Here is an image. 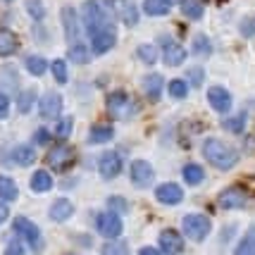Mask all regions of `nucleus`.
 Segmentation results:
<instances>
[{
    "instance_id": "nucleus-28",
    "label": "nucleus",
    "mask_w": 255,
    "mask_h": 255,
    "mask_svg": "<svg viewBox=\"0 0 255 255\" xmlns=\"http://www.w3.org/2000/svg\"><path fill=\"white\" fill-rule=\"evenodd\" d=\"M169 2H165V0H143V12L145 14H150V17H162V14H167L169 12Z\"/></svg>"
},
{
    "instance_id": "nucleus-12",
    "label": "nucleus",
    "mask_w": 255,
    "mask_h": 255,
    "mask_svg": "<svg viewBox=\"0 0 255 255\" xmlns=\"http://www.w3.org/2000/svg\"><path fill=\"white\" fill-rule=\"evenodd\" d=\"M115 43H117V31L115 29H100V31L91 33V45H93L96 55H103V53L112 50Z\"/></svg>"
},
{
    "instance_id": "nucleus-18",
    "label": "nucleus",
    "mask_w": 255,
    "mask_h": 255,
    "mask_svg": "<svg viewBox=\"0 0 255 255\" xmlns=\"http://www.w3.org/2000/svg\"><path fill=\"white\" fill-rule=\"evenodd\" d=\"M72 212H74V205H72L67 198H60L50 205V220H55V222H67V220L72 217Z\"/></svg>"
},
{
    "instance_id": "nucleus-11",
    "label": "nucleus",
    "mask_w": 255,
    "mask_h": 255,
    "mask_svg": "<svg viewBox=\"0 0 255 255\" xmlns=\"http://www.w3.org/2000/svg\"><path fill=\"white\" fill-rule=\"evenodd\" d=\"M217 203H220V208H224V210H239V208H244L246 203H248V196H246L244 189L232 186V189L222 191L217 196Z\"/></svg>"
},
{
    "instance_id": "nucleus-30",
    "label": "nucleus",
    "mask_w": 255,
    "mask_h": 255,
    "mask_svg": "<svg viewBox=\"0 0 255 255\" xmlns=\"http://www.w3.org/2000/svg\"><path fill=\"white\" fill-rule=\"evenodd\" d=\"M136 55L143 65H155L157 62V48L153 43H141L136 48Z\"/></svg>"
},
{
    "instance_id": "nucleus-37",
    "label": "nucleus",
    "mask_w": 255,
    "mask_h": 255,
    "mask_svg": "<svg viewBox=\"0 0 255 255\" xmlns=\"http://www.w3.org/2000/svg\"><path fill=\"white\" fill-rule=\"evenodd\" d=\"M108 208L112 212H117V215H124V212H129V203L122 198V196H110L108 198Z\"/></svg>"
},
{
    "instance_id": "nucleus-25",
    "label": "nucleus",
    "mask_w": 255,
    "mask_h": 255,
    "mask_svg": "<svg viewBox=\"0 0 255 255\" xmlns=\"http://www.w3.org/2000/svg\"><path fill=\"white\" fill-rule=\"evenodd\" d=\"M120 2V14H122V19L127 26H136L138 24V10H136V5L129 2V0H117Z\"/></svg>"
},
{
    "instance_id": "nucleus-23",
    "label": "nucleus",
    "mask_w": 255,
    "mask_h": 255,
    "mask_svg": "<svg viewBox=\"0 0 255 255\" xmlns=\"http://www.w3.org/2000/svg\"><path fill=\"white\" fill-rule=\"evenodd\" d=\"M31 189L36 193H45V191L53 189V177L45 172V169H38V172H33L31 177Z\"/></svg>"
},
{
    "instance_id": "nucleus-48",
    "label": "nucleus",
    "mask_w": 255,
    "mask_h": 255,
    "mask_svg": "<svg viewBox=\"0 0 255 255\" xmlns=\"http://www.w3.org/2000/svg\"><path fill=\"white\" fill-rule=\"evenodd\" d=\"M241 31L251 36V33H253V24H241Z\"/></svg>"
},
{
    "instance_id": "nucleus-2",
    "label": "nucleus",
    "mask_w": 255,
    "mask_h": 255,
    "mask_svg": "<svg viewBox=\"0 0 255 255\" xmlns=\"http://www.w3.org/2000/svg\"><path fill=\"white\" fill-rule=\"evenodd\" d=\"M203 155H205V160H208L212 167H217V169H232V167L239 162V150H236L234 145L220 141V138H205Z\"/></svg>"
},
{
    "instance_id": "nucleus-6",
    "label": "nucleus",
    "mask_w": 255,
    "mask_h": 255,
    "mask_svg": "<svg viewBox=\"0 0 255 255\" xmlns=\"http://www.w3.org/2000/svg\"><path fill=\"white\" fill-rule=\"evenodd\" d=\"M12 229L14 234H19L26 244L31 246L33 251L38 253L41 248H43V239H41V232H38V227L31 222V220H26V217H17L14 222H12Z\"/></svg>"
},
{
    "instance_id": "nucleus-44",
    "label": "nucleus",
    "mask_w": 255,
    "mask_h": 255,
    "mask_svg": "<svg viewBox=\"0 0 255 255\" xmlns=\"http://www.w3.org/2000/svg\"><path fill=\"white\" fill-rule=\"evenodd\" d=\"M189 74H191V84H193V86H200V84H203V69H200V67H193Z\"/></svg>"
},
{
    "instance_id": "nucleus-3",
    "label": "nucleus",
    "mask_w": 255,
    "mask_h": 255,
    "mask_svg": "<svg viewBox=\"0 0 255 255\" xmlns=\"http://www.w3.org/2000/svg\"><path fill=\"white\" fill-rule=\"evenodd\" d=\"M105 105H108V115L112 120H131L133 115L138 112V103L127 93V91H112L105 98Z\"/></svg>"
},
{
    "instance_id": "nucleus-49",
    "label": "nucleus",
    "mask_w": 255,
    "mask_h": 255,
    "mask_svg": "<svg viewBox=\"0 0 255 255\" xmlns=\"http://www.w3.org/2000/svg\"><path fill=\"white\" fill-rule=\"evenodd\" d=\"M165 2H169V5H174V2H179V0H165Z\"/></svg>"
},
{
    "instance_id": "nucleus-1",
    "label": "nucleus",
    "mask_w": 255,
    "mask_h": 255,
    "mask_svg": "<svg viewBox=\"0 0 255 255\" xmlns=\"http://www.w3.org/2000/svg\"><path fill=\"white\" fill-rule=\"evenodd\" d=\"M81 12H84L81 19H84L89 36L100 29H115V10L108 0H86Z\"/></svg>"
},
{
    "instance_id": "nucleus-31",
    "label": "nucleus",
    "mask_w": 255,
    "mask_h": 255,
    "mask_svg": "<svg viewBox=\"0 0 255 255\" xmlns=\"http://www.w3.org/2000/svg\"><path fill=\"white\" fill-rule=\"evenodd\" d=\"M205 179V172H203V167L200 165H186L184 167V181L189 184V186H196V184H200Z\"/></svg>"
},
{
    "instance_id": "nucleus-13",
    "label": "nucleus",
    "mask_w": 255,
    "mask_h": 255,
    "mask_svg": "<svg viewBox=\"0 0 255 255\" xmlns=\"http://www.w3.org/2000/svg\"><path fill=\"white\" fill-rule=\"evenodd\" d=\"M160 251H162V255L184 253V239H181V234L174 232V229H165V232L160 234Z\"/></svg>"
},
{
    "instance_id": "nucleus-51",
    "label": "nucleus",
    "mask_w": 255,
    "mask_h": 255,
    "mask_svg": "<svg viewBox=\"0 0 255 255\" xmlns=\"http://www.w3.org/2000/svg\"><path fill=\"white\" fill-rule=\"evenodd\" d=\"M5 2H12V0H5Z\"/></svg>"
},
{
    "instance_id": "nucleus-7",
    "label": "nucleus",
    "mask_w": 255,
    "mask_h": 255,
    "mask_svg": "<svg viewBox=\"0 0 255 255\" xmlns=\"http://www.w3.org/2000/svg\"><path fill=\"white\" fill-rule=\"evenodd\" d=\"M129 179H131V184L136 189H148V186L153 184V179H155V172H153L150 162L133 160L131 167H129Z\"/></svg>"
},
{
    "instance_id": "nucleus-33",
    "label": "nucleus",
    "mask_w": 255,
    "mask_h": 255,
    "mask_svg": "<svg viewBox=\"0 0 255 255\" xmlns=\"http://www.w3.org/2000/svg\"><path fill=\"white\" fill-rule=\"evenodd\" d=\"M246 112H239V115H234V117H227L222 122V127L227 129V131H234V133H241L246 129Z\"/></svg>"
},
{
    "instance_id": "nucleus-16",
    "label": "nucleus",
    "mask_w": 255,
    "mask_h": 255,
    "mask_svg": "<svg viewBox=\"0 0 255 255\" xmlns=\"http://www.w3.org/2000/svg\"><path fill=\"white\" fill-rule=\"evenodd\" d=\"M155 198L162 205H177V203L184 200V191L179 189L177 184H160L155 189Z\"/></svg>"
},
{
    "instance_id": "nucleus-14",
    "label": "nucleus",
    "mask_w": 255,
    "mask_h": 255,
    "mask_svg": "<svg viewBox=\"0 0 255 255\" xmlns=\"http://www.w3.org/2000/svg\"><path fill=\"white\" fill-rule=\"evenodd\" d=\"M38 112L43 120H55L62 112V96L60 93H45L38 103Z\"/></svg>"
},
{
    "instance_id": "nucleus-20",
    "label": "nucleus",
    "mask_w": 255,
    "mask_h": 255,
    "mask_svg": "<svg viewBox=\"0 0 255 255\" xmlns=\"http://www.w3.org/2000/svg\"><path fill=\"white\" fill-rule=\"evenodd\" d=\"M112 136H115V131H112L110 124H93L89 131V143H108V141H112Z\"/></svg>"
},
{
    "instance_id": "nucleus-47",
    "label": "nucleus",
    "mask_w": 255,
    "mask_h": 255,
    "mask_svg": "<svg viewBox=\"0 0 255 255\" xmlns=\"http://www.w3.org/2000/svg\"><path fill=\"white\" fill-rule=\"evenodd\" d=\"M138 255H162V251H157V248H148V246H145V248L138 251Z\"/></svg>"
},
{
    "instance_id": "nucleus-29",
    "label": "nucleus",
    "mask_w": 255,
    "mask_h": 255,
    "mask_svg": "<svg viewBox=\"0 0 255 255\" xmlns=\"http://www.w3.org/2000/svg\"><path fill=\"white\" fill-rule=\"evenodd\" d=\"M17 196H19L17 184L10 177H2L0 174V200H17Z\"/></svg>"
},
{
    "instance_id": "nucleus-39",
    "label": "nucleus",
    "mask_w": 255,
    "mask_h": 255,
    "mask_svg": "<svg viewBox=\"0 0 255 255\" xmlns=\"http://www.w3.org/2000/svg\"><path fill=\"white\" fill-rule=\"evenodd\" d=\"M72 127H74V120H72V117H62L55 127V136L57 138H67V136L72 133Z\"/></svg>"
},
{
    "instance_id": "nucleus-32",
    "label": "nucleus",
    "mask_w": 255,
    "mask_h": 255,
    "mask_svg": "<svg viewBox=\"0 0 255 255\" xmlns=\"http://www.w3.org/2000/svg\"><path fill=\"white\" fill-rule=\"evenodd\" d=\"M69 60L72 62H77V65H86L91 60V53H89V48L86 45H81V43H72V48H69Z\"/></svg>"
},
{
    "instance_id": "nucleus-43",
    "label": "nucleus",
    "mask_w": 255,
    "mask_h": 255,
    "mask_svg": "<svg viewBox=\"0 0 255 255\" xmlns=\"http://www.w3.org/2000/svg\"><path fill=\"white\" fill-rule=\"evenodd\" d=\"M7 112H10V100H7V96L0 91V120H5Z\"/></svg>"
},
{
    "instance_id": "nucleus-22",
    "label": "nucleus",
    "mask_w": 255,
    "mask_h": 255,
    "mask_svg": "<svg viewBox=\"0 0 255 255\" xmlns=\"http://www.w3.org/2000/svg\"><path fill=\"white\" fill-rule=\"evenodd\" d=\"M10 157H12V162L26 167V165H31L33 160H36V150H33L31 145H17V148L12 150Z\"/></svg>"
},
{
    "instance_id": "nucleus-10",
    "label": "nucleus",
    "mask_w": 255,
    "mask_h": 255,
    "mask_svg": "<svg viewBox=\"0 0 255 255\" xmlns=\"http://www.w3.org/2000/svg\"><path fill=\"white\" fill-rule=\"evenodd\" d=\"M98 169L103 179H117L120 172H122V157H120V153H115V150L103 153L98 160Z\"/></svg>"
},
{
    "instance_id": "nucleus-21",
    "label": "nucleus",
    "mask_w": 255,
    "mask_h": 255,
    "mask_svg": "<svg viewBox=\"0 0 255 255\" xmlns=\"http://www.w3.org/2000/svg\"><path fill=\"white\" fill-rule=\"evenodd\" d=\"M17 48H19V38L7 29H0V55L7 57L12 53H17Z\"/></svg>"
},
{
    "instance_id": "nucleus-34",
    "label": "nucleus",
    "mask_w": 255,
    "mask_h": 255,
    "mask_svg": "<svg viewBox=\"0 0 255 255\" xmlns=\"http://www.w3.org/2000/svg\"><path fill=\"white\" fill-rule=\"evenodd\" d=\"M26 69H29V74H33V77H41V74H45V69H48V62H45L41 55H31L26 57Z\"/></svg>"
},
{
    "instance_id": "nucleus-9",
    "label": "nucleus",
    "mask_w": 255,
    "mask_h": 255,
    "mask_svg": "<svg viewBox=\"0 0 255 255\" xmlns=\"http://www.w3.org/2000/svg\"><path fill=\"white\" fill-rule=\"evenodd\" d=\"M162 62H165L167 67H179L184 60H186V48L181 43H177V41H172V38H167V36H162Z\"/></svg>"
},
{
    "instance_id": "nucleus-4",
    "label": "nucleus",
    "mask_w": 255,
    "mask_h": 255,
    "mask_svg": "<svg viewBox=\"0 0 255 255\" xmlns=\"http://www.w3.org/2000/svg\"><path fill=\"white\" fill-rule=\"evenodd\" d=\"M181 227H184V234L189 236L191 241H205L212 229L210 220L205 215H186L181 220Z\"/></svg>"
},
{
    "instance_id": "nucleus-26",
    "label": "nucleus",
    "mask_w": 255,
    "mask_h": 255,
    "mask_svg": "<svg viewBox=\"0 0 255 255\" xmlns=\"http://www.w3.org/2000/svg\"><path fill=\"white\" fill-rule=\"evenodd\" d=\"M191 50H193V55H198V57L212 55V43H210V38H208L205 33H198V36L193 38V43H191Z\"/></svg>"
},
{
    "instance_id": "nucleus-42",
    "label": "nucleus",
    "mask_w": 255,
    "mask_h": 255,
    "mask_svg": "<svg viewBox=\"0 0 255 255\" xmlns=\"http://www.w3.org/2000/svg\"><path fill=\"white\" fill-rule=\"evenodd\" d=\"M5 255H26V251H24L22 241H17V239H12L10 244H7V248H5Z\"/></svg>"
},
{
    "instance_id": "nucleus-36",
    "label": "nucleus",
    "mask_w": 255,
    "mask_h": 255,
    "mask_svg": "<svg viewBox=\"0 0 255 255\" xmlns=\"http://www.w3.org/2000/svg\"><path fill=\"white\" fill-rule=\"evenodd\" d=\"M167 91H169V96L174 100H181V98H186L189 86H186V81H181V79H172V81L167 84Z\"/></svg>"
},
{
    "instance_id": "nucleus-17",
    "label": "nucleus",
    "mask_w": 255,
    "mask_h": 255,
    "mask_svg": "<svg viewBox=\"0 0 255 255\" xmlns=\"http://www.w3.org/2000/svg\"><path fill=\"white\" fill-rule=\"evenodd\" d=\"M62 24H65V33L69 43H79V17L74 7H65L62 10Z\"/></svg>"
},
{
    "instance_id": "nucleus-46",
    "label": "nucleus",
    "mask_w": 255,
    "mask_h": 255,
    "mask_svg": "<svg viewBox=\"0 0 255 255\" xmlns=\"http://www.w3.org/2000/svg\"><path fill=\"white\" fill-rule=\"evenodd\" d=\"M7 217H10V208L5 205V200H0V224L5 222Z\"/></svg>"
},
{
    "instance_id": "nucleus-50",
    "label": "nucleus",
    "mask_w": 255,
    "mask_h": 255,
    "mask_svg": "<svg viewBox=\"0 0 255 255\" xmlns=\"http://www.w3.org/2000/svg\"><path fill=\"white\" fill-rule=\"evenodd\" d=\"M67 255H77V253H67Z\"/></svg>"
},
{
    "instance_id": "nucleus-5",
    "label": "nucleus",
    "mask_w": 255,
    "mask_h": 255,
    "mask_svg": "<svg viewBox=\"0 0 255 255\" xmlns=\"http://www.w3.org/2000/svg\"><path fill=\"white\" fill-rule=\"evenodd\" d=\"M74 148H69V145H55V148H50L48 150V155H45V162L50 169H55V172H65L69 167L74 165Z\"/></svg>"
},
{
    "instance_id": "nucleus-27",
    "label": "nucleus",
    "mask_w": 255,
    "mask_h": 255,
    "mask_svg": "<svg viewBox=\"0 0 255 255\" xmlns=\"http://www.w3.org/2000/svg\"><path fill=\"white\" fill-rule=\"evenodd\" d=\"M234 255H255V227H251L246 236L241 239V244L236 246Z\"/></svg>"
},
{
    "instance_id": "nucleus-35",
    "label": "nucleus",
    "mask_w": 255,
    "mask_h": 255,
    "mask_svg": "<svg viewBox=\"0 0 255 255\" xmlns=\"http://www.w3.org/2000/svg\"><path fill=\"white\" fill-rule=\"evenodd\" d=\"M100 255H129V246L122 244V241H115V239H110L108 244H103Z\"/></svg>"
},
{
    "instance_id": "nucleus-40",
    "label": "nucleus",
    "mask_w": 255,
    "mask_h": 255,
    "mask_svg": "<svg viewBox=\"0 0 255 255\" xmlns=\"http://www.w3.org/2000/svg\"><path fill=\"white\" fill-rule=\"evenodd\" d=\"M33 100H36V93H33V91H24V93H19V100H17V108H19V112H29V110H31Z\"/></svg>"
},
{
    "instance_id": "nucleus-8",
    "label": "nucleus",
    "mask_w": 255,
    "mask_h": 255,
    "mask_svg": "<svg viewBox=\"0 0 255 255\" xmlns=\"http://www.w3.org/2000/svg\"><path fill=\"white\" fill-rule=\"evenodd\" d=\"M96 227H98V234H103L105 239H117L122 234V220L117 212H100L96 217Z\"/></svg>"
},
{
    "instance_id": "nucleus-38",
    "label": "nucleus",
    "mask_w": 255,
    "mask_h": 255,
    "mask_svg": "<svg viewBox=\"0 0 255 255\" xmlns=\"http://www.w3.org/2000/svg\"><path fill=\"white\" fill-rule=\"evenodd\" d=\"M26 12L31 14L33 19H38V22L45 17V7L41 0H26Z\"/></svg>"
},
{
    "instance_id": "nucleus-45",
    "label": "nucleus",
    "mask_w": 255,
    "mask_h": 255,
    "mask_svg": "<svg viewBox=\"0 0 255 255\" xmlns=\"http://www.w3.org/2000/svg\"><path fill=\"white\" fill-rule=\"evenodd\" d=\"M48 138H50L48 129H38V131H36V143H48Z\"/></svg>"
},
{
    "instance_id": "nucleus-41",
    "label": "nucleus",
    "mask_w": 255,
    "mask_h": 255,
    "mask_svg": "<svg viewBox=\"0 0 255 255\" xmlns=\"http://www.w3.org/2000/svg\"><path fill=\"white\" fill-rule=\"evenodd\" d=\"M50 67H53V77H55L57 84H67V65H65V60H55Z\"/></svg>"
},
{
    "instance_id": "nucleus-15",
    "label": "nucleus",
    "mask_w": 255,
    "mask_h": 255,
    "mask_svg": "<svg viewBox=\"0 0 255 255\" xmlns=\"http://www.w3.org/2000/svg\"><path fill=\"white\" fill-rule=\"evenodd\" d=\"M208 103H210L217 112L232 110V96H229V91L222 89V86H212V89H208Z\"/></svg>"
},
{
    "instance_id": "nucleus-24",
    "label": "nucleus",
    "mask_w": 255,
    "mask_h": 255,
    "mask_svg": "<svg viewBox=\"0 0 255 255\" xmlns=\"http://www.w3.org/2000/svg\"><path fill=\"white\" fill-rule=\"evenodd\" d=\"M181 2V12L193 19V22H198L200 17H203V12H205V5H203V0H179Z\"/></svg>"
},
{
    "instance_id": "nucleus-19",
    "label": "nucleus",
    "mask_w": 255,
    "mask_h": 255,
    "mask_svg": "<svg viewBox=\"0 0 255 255\" xmlns=\"http://www.w3.org/2000/svg\"><path fill=\"white\" fill-rule=\"evenodd\" d=\"M143 91L150 103H157L160 100V93H162V77L160 74H148L143 79Z\"/></svg>"
}]
</instances>
